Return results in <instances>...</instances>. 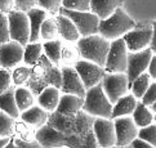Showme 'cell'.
Wrapping results in <instances>:
<instances>
[{
    "label": "cell",
    "instance_id": "obj_8",
    "mask_svg": "<svg viewBox=\"0 0 156 148\" xmlns=\"http://www.w3.org/2000/svg\"><path fill=\"white\" fill-rule=\"evenodd\" d=\"M101 85L111 105L129 93V81L126 74H105L101 80Z\"/></svg>",
    "mask_w": 156,
    "mask_h": 148
},
{
    "label": "cell",
    "instance_id": "obj_48",
    "mask_svg": "<svg viewBox=\"0 0 156 148\" xmlns=\"http://www.w3.org/2000/svg\"><path fill=\"white\" fill-rule=\"evenodd\" d=\"M4 148H17V147H16V144H14V142H13V136L10 138V140L8 142V143L5 144V147H4Z\"/></svg>",
    "mask_w": 156,
    "mask_h": 148
},
{
    "label": "cell",
    "instance_id": "obj_38",
    "mask_svg": "<svg viewBox=\"0 0 156 148\" xmlns=\"http://www.w3.org/2000/svg\"><path fill=\"white\" fill-rule=\"evenodd\" d=\"M139 101H141L143 105L147 106V107L152 106V105H156V83L155 81H152V83L150 84L148 89L144 91V94L142 95V98Z\"/></svg>",
    "mask_w": 156,
    "mask_h": 148
},
{
    "label": "cell",
    "instance_id": "obj_14",
    "mask_svg": "<svg viewBox=\"0 0 156 148\" xmlns=\"http://www.w3.org/2000/svg\"><path fill=\"white\" fill-rule=\"evenodd\" d=\"M35 139L43 148H61L69 147V138L63 133L53 129L48 124L36 129Z\"/></svg>",
    "mask_w": 156,
    "mask_h": 148
},
{
    "label": "cell",
    "instance_id": "obj_34",
    "mask_svg": "<svg viewBox=\"0 0 156 148\" xmlns=\"http://www.w3.org/2000/svg\"><path fill=\"white\" fill-rule=\"evenodd\" d=\"M14 122L16 120L13 117L0 111V138H12V136H14Z\"/></svg>",
    "mask_w": 156,
    "mask_h": 148
},
{
    "label": "cell",
    "instance_id": "obj_37",
    "mask_svg": "<svg viewBox=\"0 0 156 148\" xmlns=\"http://www.w3.org/2000/svg\"><path fill=\"white\" fill-rule=\"evenodd\" d=\"M36 5L44 9L47 13L57 15L59 14V9L62 8V0H37Z\"/></svg>",
    "mask_w": 156,
    "mask_h": 148
},
{
    "label": "cell",
    "instance_id": "obj_45",
    "mask_svg": "<svg viewBox=\"0 0 156 148\" xmlns=\"http://www.w3.org/2000/svg\"><path fill=\"white\" fill-rule=\"evenodd\" d=\"M146 72L150 75V77H151L152 80L156 79V54L152 56L151 61H150V63H148V67H147Z\"/></svg>",
    "mask_w": 156,
    "mask_h": 148
},
{
    "label": "cell",
    "instance_id": "obj_10",
    "mask_svg": "<svg viewBox=\"0 0 156 148\" xmlns=\"http://www.w3.org/2000/svg\"><path fill=\"white\" fill-rule=\"evenodd\" d=\"M154 54H155V52H152L148 46L141 52H128L125 74H126L128 81H129V86L139 75H142L143 72L147 71L148 63L151 61Z\"/></svg>",
    "mask_w": 156,
    "mask_h": 148
},
{
    "label": "cell",
    "instance_id": "obj_24",
    "mask_svg": "<svg viewBox=\"0 0 156 148\" xmlns=\"http://www.w3.org/2000/svg\"><path fill=\"white\" fill-rule=\"evenodd\" d=\"M0 111L5 112L14 120L20 119V111L14 101V86H10L8 90L0 94Z\"/></svg>",
    "mask_w": 156,
    "mask_h": 148
},
{
    "label": "cell",
    "instance_id": "obj_21",
    "mask_svg": "<svg viewBox=\"0 0 156 148\" xmlns=\"http://www.w3.org/2000/svg\"><path fill=\"white\" fill-rule=\"evenodd\" d=\"M27 18H29V23H30V37H29V43H36L40 40L39 32H40V27L43 21L48 17V13L41 8H32L26 12Z\"/></svg>",
    "mask_w": 156,
    "mask_h": 148
},
{
    "label": "cell",
    "instance_id": "obj_25",
    "mask_svg": "<svg viewBox=\"0 0 156 148\" xmlns=\"http://www.w3.org/2000/svg\"><path fill=\"white\" fill-rule=\"evenodd\" d=\"M130 116L138 128L148 126V125L155 122V115L150 111V108L147 106H144L141 101L137 102V106Z\"/></svg>",
    "mask_w": 156,
    "mask_h": 148
},
{
    "label": "cell",
    "instance_id": "obj_43",
    "mask_svg": "<svg viewBox=\"0 0 156 148\" xmlns=\"http://www.w3.org/2000/svg\"><path fill=\"white\" fill-rule=\"evenodd\" d=\"M13 142H14V144L17 148H43L37 143L36 139L31 140V142H26V140H22L20 138H17V136H13Z\"/></svg>",
    "mask_w": 156,
    "mask_h": 148
},
{
    "label": "cell",
    "instance_id": "obj_6",
    "mask_svg": "<svg viewBox=\"0 0 156 148\" xmlns=\"http://www.w3.org/2000/svg\"><path fill=\"white\" fill-rule=\"evenodd\" d=\"M59 14L66 15L75 25L80 37L98 34V23L99 18L92 12H77V10H70L66 8L59 9Z\"/></svg>",
    "mask_w": 156,
    "mask_h": 148
},
{
    "label": "cell",
    "instance_id": "obj_2",
    "mask_svg": "<svg viewBox=\"0 0 156 148\" xmlns=\"http://www.w3.org/2000/svg\"><path fill=\"white\" fill-rule=\"evenodd\" d=\"M137 23L133 21L126 12L118 8L115 12L105 19H99L98 23V35L105 37L106 40H115L122 37L128 31L133 30Z\"/></svg>",
    "mask_w": 156,
    "mask_h": 148
},
{
    "label": "cell",
    "instance_id": "obj_22",
    "mask_svg": "<svg viewBox=\"0 0 156 148\" xmlns=\"http://www.w3.org/2000/svg\"><path fill=\"white\" fill-rule=\"evenodd\" d=\"M124 0H90V9L99 19H105L111 15L118 8L121 7Z\"/></svg>",
    "mask_w": 156,
    "mask_h": 148
},
{
    "label": "cell",
    "instance_id": "obj_17",
    "mask_svg": "<svg viewBox=\"0 0 156 148\" xmlns=\"http://www.w3.org/2000/svg\"><path fill=\"white\" fill-rule=\"evenodd\" d=\"M83 105H84V98L77 97L75 94H62L61 93L55 112L61 115H76L83 109Z\"/></svg>",
    "mask_w": 156,
    "mask_h": 148
},
{
    "label": "cell",
    "instance_id": "obj_50",
    "mask_svg": "<svg viewBox=\"0 0 156 148\" xmlns=\"http://www.w3.org/2000/svg\"><path fill=\"white\" fill-rule=\"evenodd\" d=\"M110 148H118V147H116V146H115V147H110Z\"/></svg>",
    "mask_w": 156,
    "mask_h": 148
},
{
    "label": "cell",
    "instance_id": "obj_49",
    "mask_svg": "<svg viewBox=\"0 0 156 148\" xmlns=\"http://www.w3.org/2000/svg\"><path fill=\"white\" fill-rule=\"evenodd\" d=\"M118 148H132V147H130V144H129V146H124V147H118Z\"/></svg>",
    "mask_w": 156,
    "mask_h": 148
},
{
    "label": "cell",
    "instance_id": "obj_39",
    "mask_svg": "<svg viewBox=\"0 0 156 148\" xmlns=\"http://www.w3.org/2000/svg\"><path fill=\"white\" fill-rule=\"evenodd\" d=\"M10 86H13L10 70H5L0 67V94L4 93L5 90H8Z\"/></svg>",
    "mask_w": 156,
    "mask_h": 148
},
{
    "label": "cell",
    "instance_id": "obj_33",
    "mask_svg": "<svg viewBox=\"0 0 156 148\" xmlns=\"http://www.w3.org/2000/svg\"><path fill=\"white\" fill-rule=\"evenodd\" d=\"M10 74H12L13 86H25L27 80L30 79L31 67H29V66H16L13 71H10Z\"/></svg>",
    "mask_w": 156,
    "mask_h": 148
},
{
    "label": "cell",
    "instance_id": "obj_16",
    "mask_svg": "<svg viewBox=\"0 0 156 148\" xmlns=\"http://www.w3.org/2000/svg\"><path fill=\"white\" fill-rule=\"evenodd\" d=\"M23 59V46L13 40L0 45V67L12 70L22 63Z\"/></svg>",
    "mask_w": 156,
    "mask_h": 148
},
{
    "label": "cell",
    "instance_id": "obj_41",
    "mask_svg": "<svg viewBox=\"0 0 156 148\" xmlns=\"http://www.w3.org/2000/svg\"><path fill=\"white\" fill-rule=\"evenodd\" d=\"M37 0H14V10H20V12H27L32 8L36 7Z\"/></svg>",
    "mask_w": 156,
    "mask_h": 148
},
{
    "label": "cell",
    "instance_id": "obj_47",
    "mask_svg": "<svg viewBox=\"0 0 156 148\" xmlns=\"http://www.w3.org/2000/svg\"><path fill=\"white\" fill-rule=\"evenodd\" d=\"M9 140H10V138H0V148H4Z\"/></svg>",
    "mask_w": 156,
    "mask_h": 148
},
{
    "label": "cell",
    "instance_id": "obj_5",
    "mask_svg": "<svg viewBox=\"0 0 156 148\" xmlns=\"http://www.w3.org/2000/svg\"><path fill=\"white\" fill-rule=\"evenodd\" d=\"M128 61V49L124 40L115 39L110 41V48L107 52L105 63L106 74H125Z\"/></svg>",
    "mask_w": 156,
    "mask_h": 148
},
{
    "label": "cell",
    "instance_id": "obj_11",
    "mask_svg": "<svg viewBox=\"0 0 156 148\" xmlns=\"http://www.w3.org/2000/svg\"><path fill=\"white\" fill-rule=\"evenodd\" d=\"M72 67L75 68L77 75H79V77L85 89H89V88L101 83L103 75L106 74L103 67L93 62L85 61V59H79Z\"/></svg>",
    "mask_w": 156,
    "mask_h": 148
},
{
    "label": "cell",
    "instance_id": "obj_9",
    "mask_svg": "<svg viewBox=\"0 0 156 148\" xmlns=\"http://www.w3.org/2000/svg\"><path fill=\"white\" fill-rule=\"evenodd\" d=\"M154 32H155L154 23L144 26H136L133 30L128 31L121 39L124 40L128 52H141L150 45Z\"/></svg>",
    "mask_w": 156,
    "mask_h": 148
},
{
    "label": "cell",
    "instance_id": "obj_7",
    "mask_svg": "<svg viewBox=\"0 0 156 148\" xmlns=\"http://www.w3.org/2000/svg\"><path fill=\"white\" fill-rule=\"evenodd\" d=\"M7 18L10 40L25 46L29 43L30 37V23L27 14L25 12H20V10H12L7 14Z\"/></svg>",
    "mask_w": 156,
    "mask_h": 148
},
{
    "label": "cell",
    "instance_id": "obj_42",
    "mask_svg": "<svg viewBox=\"0 0 156 148\" xmlns=\"http://www.w3.org/2000/svg\"><path fill=\"white\" fill-rule=\"evenodd\" d=\"M83 148H99L93 130H89L84 138H83Z\"/></svg>",
    "mask_w": 156,
    "mask_h": 148
},
{
    "label": "cell",
    "instance_id": "obj_19",
    "mask_svg": "<svg viewBox=\"0 0 156 148\" xmlns=\"http://www.w3.org/2000/svg\"><path fill=\"white\" fill-rule=\"evenodd\" d=\"M59 97H61L59 89L54 86H47L36 95L37 106H40L43 109H45V111L51 113L55 111V108H57Z\"/></svg>",
    "mask_w": 156,
    "mask_h": 148
},
{
    "label": "cell",
    "instance_id": "obj_28",
    "mask_svg": "<svg viewBox=\"0 0 156 148\" xmlns=\"http://www.w3.org/2000/svg\"><path fill=\"white\" fill-rule=\"evenodd\" d=\"M61 48H62V41L58 40V39L43 43L44 56H45L54 66H58L61 63Z\"/></svg>",
    "mask_w": 156,
    "mask_h": 148
},
{
    "label": "cell",
    "instance_id": "obj_26",
    "mask_svg": "<svg viewBox=\"0 0 156 148\" xmlns=\"http://www.w3.org/2000/svg\"><path fill=\"white\" fill-rule=\"evenodd\" d=\"M14 101L20 113L26 111L27 108H30L35 105L36 98L32 94L30 89H27L26 86H14Z\"/></svg>",
    "mask_w": 156,
    "mask_h": 148
},
{
    "label": "cell",
    "instance_id": "obj_36",
    "mask_svg": "<svg viewBox=\"0 0 156 148\" xmlns=\"http://www.w3.org/2000/svg\"><path fill=\"white\" fill-rule=\"evenodd\" d=\"M62 8L77 12H89L90 0H62Z\"/></svg>",
    "mask_w": 156,
    "mask_h": 148
},
{
    "label": "cell",
    "instance_id": "obj_13",
    "mask_svg": "<svg viewBox=\"0 0 156 148\" xmlns=\"http://www.w3.org/2000/svg\"><path fill=\"white\" fill-rule=\"evenodd\" d=\"M115 135H116V147L129 146L138 135V126L133 121L132 116H121L112 120Z\"/></svg>",
    "mask_w": 156,
    "mask_h": 148
},
{
    "label": "cell",
    "instance_id": "obj_3",
    "mask_svg": "<svg viewBox=\"0 0 156 148\" xmlns=\"http://www.w3.org/2000/svg\"><path fill=\"white\" fill-rule=\"evenodd\" d=\"M76 48L79 50L81 59L105 67L106 57H107V52L110 48V41L106 40L105 37L98 34L80 37L76 41Z\"/></svg>",
    "mask_w": 156,
    "mask_h": 148
},
{
    "label": "cell",
    "instance_id": "obj_15",
    "mask_svg": "<svg viewBox=\"0 0 156 148\" xmlns=\"http://www.w3.org/2000/svg\"><path fill=\"white\" fill-rule=\"evenodd\" d=\"M61 74H62V84H61L59 91L62 94H75L81 98L85 97L87 89L72 66H62Z\"/></svg>",
    "mask_w": 156,
    "mask_h": 148
},
{
    "label": "cell",
    "instance_id": "obj_27",
    "mask_svg": "<svg viewBox=\"0 0 156 148\" xmlns=\"http://www.w3.org/2000/svg\"><path fill=\"white\" fill-rule=\"evenodd\" d=\"M43 54V43H27L23 46V59L22 62L25 63V66H34L40 56Z\"/></svg>",
    "mask_w": 156,
    "mask_h": 148
},
{
    "label": "cell",
    "instance_id": "obj_23",
    "mask_svg": "<svg viewBox=\"0 0 156 148\" xmlns=\"http://www.w3.org/2000/svg\"><path fill=\"white\" fill-rule=\"evenodd\" d=\"M55 21H57L58 27V36H61V39H63L67 43H76L80 39L79 32H77L75 25L72 23L70 18H67L63 14H57Z\"/></svg>",
    "mask_w": 156,
    "mask_h": 148
},
{
    "label": "cell",
    "instance_id": "obj_30",
    "mask_svg": "<svg viewBox=\"0 0 156 148\" xmlns=\"http://www.w3.org/2000/svg\"><path fill=\"white\" fill-rule=\"evenodd\" d=\"M39 36H40V39L44 41H51V40L57 39L58 37V27H57L55 17H49V18L47 17L43 21Z\"/></svg>",
    "mask_w": 156,
    "mask_h": 148
},
{
    "label": "cell",
    "instance_id": "obj_31",
    "mask_svg": "<svg viewBox=\"0 0 156 148\" xmlns=\"http://www.w3.org/2000/svg\"><path fill=\"white\" fill-rule=\"evenodd\" d=\"M80 58L79 50H77L76 45H72L71 43L63 44L61 48V63L63 66H74Z\"/></svg>",
    "mask_w": 156,
    "mask_h": 148
},
{
    "label": "cell",
    "instance_id": "obj_46",
    "mask_svg": "<svg viewBox=\"0 0 156 148\" xmlns=\"http://www.w3.org/2000/svg\"><path fill=\"white\" fill-rule=\"evenodd\" d=\"M130 147L132 148H155V146L148 144L147 142H144V140L139 139V138H136L134 140H133L130 143Z\"/></svg>",
    "mask_w": 156,
    "mask_h": 148
},
{
    "label": "cell",
    "instance_id": "obj_40",
    "mask_svg": "<svg viewBox=\"0 0 156 148\" xmlns=\"http://www.w3.org/2000/svg\"><path fill=\"white\" fill-rule=\"evenodd\" d=\"M10 40L9 37V29H8V18L7 14L0 12V45L5 44Z\"/></svg>",
    "mask_w": 156,
    "mask_h": 148
},
{
    "label": "cell",
    "instance_id": "obj_35",
    "mask_svg": "<svg viewBox=\"0 0 156 148\" xmlns=\"http://www.w3.org/2000/svg\"><path fill=\"white\" fill-rule=\"evenodd\" d=\"M137 138L147 142V143L151 144V146H155L156 144V126H155V122L148 125V126L138 128Z\"/></svg>",
    "mask_w": 156,
    "mask_h": 148
},
{
    "label": "cell",
    "instance_id": "obj_1",
    "mask_svg": "<svg viewBox=\"0 0 156 148\" xmlns=\"http://www.w3.org/2000/svg\"><path fill=\"white\" fill-rule=\"evenodd\" d=\"M94 117L81 109L76 115H61L51 112L47 124L53 129L63 133L66 136H80L84 138L89 130H92Z\"/></svg>",
    "mask_w": 156,
    "mask_h": 148
},
{
    "label": "cell",
    "instance_id": "obj_18",
    "mask_svg": "<svg viewBox=\"0 0 156 148\" xmlns=\"http://www.w3.org/2000/svg\"><path fill=\"white\" fill-rule=\"evenodd\" d=\"M137 99L132 93H126L125 95H122L119 98L114 105H112V111H111V120H114L116 117H121V116H130L134 111V108L137 106Z\"/></svg>",
    "mask_w": 156,
    "mask_h": 148
},
{
    "label": "cell",
    "instance_id": "obj_20",
    "mask_svg": "<svg viewBox=\"0 0 156 148\" xmlns=\"http://www.w3.org/2000/svg\"><path fill=\"white\" fill-rule=\"evenodd\" d=\"M49 117V112L43 109L40 106L34 105L32 107L27 108L26 111L20 113V120L25 121L27 124H30L31 126H34L35 129L45 125Z\"/></svg>",
    "mask_w": 156,
    "mask_h": 148
},
{
    "label": "cell",
    "instance_id": "obj_44",
    "mask_svg": "<svg viewBox=\"0 0 156 148\" xmlns=\"http://www.w3.org/2000/svg\"><path fill=\"white\" fill-rule=\"evenodd\" d=\"M14 10V0H0V12L8 14Z\"/></svg>",
    "mask_w": 156,
    "mask_h": 148
},
{
    "label": "cell",
    "instance_id": "obj_32",
    "mask_svg": "<svg viewBox=\"0 0 156 148\" xmlns=\"http://www.w3.org/2000/svg\"><path fill=\"white\" fill-rule=\"evenodd\" d=\"M35 133H36V129L34 126H31L30 124H27L25 121H17L16 120L14 122V136L22 139V140H26V142H31L35 139Z\"/></svg>",
    "mask_w": 156,
    "mask_h": 148
},
{
    "label": "cell",
    "instance_id": "obj_29",
    "mask_svg": "<svg viewBox=\"0 0 156 148\" xmlns=\"http://www.w3.org/2000/svg\"><path fill=\"white\" fill-rule=\"evenodd\" d=\"M152 81H155V80H152L151 77H150V75L147 72H143L142 75H139L138 77L130 84L129 91L136 97L137 101H139L142 98V95L144 94V91L148 89V86H150V84H151Z\"/></svg>",
    "mask_w": 156,
    "mask_h": 148
},
{
    "label": "cell",
    "instance_id": "obj_4",
    "mask_svg": "<svg viewBox=\"0 0 156 148\" xmlns=\"http://www.w3.org/2000/svg\"><path fill=\"white\" fill-rule=\"evenodd\" d=\"M83 111L93 117H103V119L111 117L112 105L110 103L108 98L106 97L101 83L87 89Z\"/></svg>",
    "mask_w": 156,
    "mask_h": 148
},
{
    "label": "cell",
    "instance_id": "obj_12",
    "mask_svg": "<svg viewBox=\"0 0 156 148\" xmlns=\"http://www.w3.org/2000/svg\"><path fill=\"white\" fill-rule=\"evenodd\" d=\"M92 130L94 133V136H96V140L99 148L115 147L116 135H115L114 121L111 119L94 117Z\"/></svg>",
    "mask_w": 156,
    "mask_h": 148
}]
</instances>
